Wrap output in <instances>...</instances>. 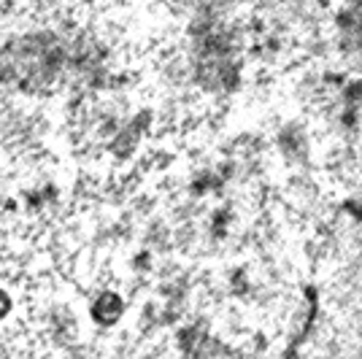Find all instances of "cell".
Returning <instances> with one entry per match:
<instances>
[{"label":"cell","mask_w":362,"mask_h":359,"mask_svg":"<svg viewBox=\"0 0 362 359\" xmlns=\"http://www.w3.org/2000/svg\"><path fill=\"white\" fill-rule=\"evenodd\" d=\"M95 314H98V319L100 322H114L117 316L122 314V302H119V298L117 295H100V300H98V305H95Z\"/></svg>","instance_id":"obj_1"}]
</instances>
